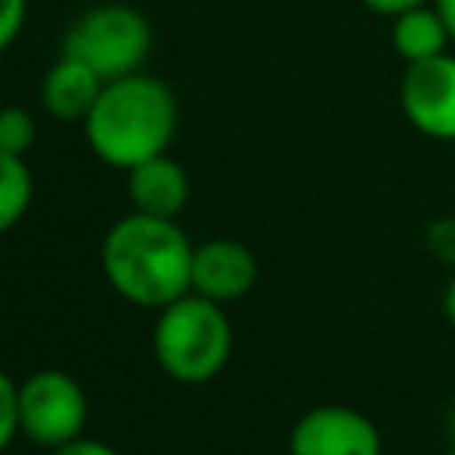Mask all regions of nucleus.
I'll return each mask as SVG.
<instances>
[{"label":"nucleus","instance_id":"nucleus-18","mask_svg":"<svg viewBox=\"0 0 455 455\" xmlns=\"http://www.w3.org/2000/svg\"><path fill=\"white\" fill-rule=\"evenodd\" d=\"M423 4H434V0H363V7L370 14H380V18H398L405 11H416Z\"/></svg>","mask_w":455,"mask_h":455},{"label":"nucleus","instance_id":"nucleus-11","mask_svg":"<svg viewBox=\"0 0 455 455\" xmlns=\"http://www.w3.org/2000/svg\"><path fill=\"white\" fill-rule=\"evenodd\" d=\"M391 50L398 53L402 64H419V60L441 57L455 46H451V36H448L441 11L434 4H423L416 11L391 18Z\"/></svg>","mask_w":455,"mask_h":455},{"label":"nucleus","instance_id":"nucleus-7","mask_svg":"<svg viewBox=\"0 0 455 455\" xmlns=\"http://www.w3.org/2000/svg\"><path fill=\"white\" fill-rule=\"evenodd\" d=\"M398 107L423 139L455 142V50L405 64L398 82Z\"/></svg>","mask_w":455,"mask_h":455},{"label":"nucleus","instance_id":"nucleus-2","mask_svg":"<svg viewBox=\"0 0 455 455\" xmlns=\"http://www.w3.org/2000/svg\"><path fill=\"white\" fill-rule=\"evenodd\" d=\"M89 149L117 171L167 153L178 132V100L156 75L135 71L103 85L92 114L82 121Z\"/></svg>","mask_w":455,"mask_h":455},{"label":"nucleus","instance_id":"nucleus-9","mask_svg":"<svg viewBox=\"0 0 455 455\" xmlns=\"http://www.w3.org/2000/svg\"><path fill=\"white\" fill-rule=\"evenodd\" d=\"M124 192H128L132 213L178 220V213L188 203L192 185H188V171L171 153H160L124 171Z\"/></svg>","mask_w":455,"mask_h":455},{"label":"nucleus","instance_id":"nucleus-13","mask_svg":"<svg viewBox=\"0 0 455 455\" xmlns=\"http://www.w3.org/2000/svg\"><path fill=\"white\" fill-rule=\"evenodd\" d=\"M32 146H36V117L18 103H4L0 107V153L28 156Z\"/></svg>","mask_w":455,"mask_h":455},{"label":"nucleus","instance_id":"nucleus-21","mask_svg":"<svg viewBox=\"0 0 455 455\" xmlns=\"http://www.w3.org/2000/svg\"><path fill=\"white\" fill-rule=\"evenodd\" d=\"M444 427H448V437H451V444H455V402L448 405V416H444Z\"/></svg>","mask_w":455,"mask_h":455},{"label":"nucleus","instance_id":"nucleus-22","mask_svg":"<svg viewBox=\"0 0 455 455\" xmlns=\"http://www.w3.org/2000/svg\"><path fill=\"white\" fill-rule=\"evenodd\" d=\"M441 455H455V444H448V448H444V451H441Z\"/></svg>","mask_w":455,"mask_h":455},{"label":"nucleus","instance_id":"nucleus-6","mask_svg":"<svg viewBox=\"0 0 455 455\" xmlns=\"http://www.w3.org/2000/svg\"><path fill=\"white\" fill-rule=\"evenodd\" d=\"M288 455H384V434L363 409L327 402L291 423Z\"/></svg>","mask_w":455,"mask_h":455},{"label":"nucleus","instance_id":"nucleus-8","mask_svg":"<svg viewBox=\"0 0 455 455\" xmlns=\"http://www.w3.org/2000/svg\"><path fill=\"white\" fill-rule=\"evenodd\" d=\"M256 252L238 238H206L192 252V291L210 302L231 306L245 299L256 288Z\"/></svg>","mask_w":455,"mask_h":455},{"label":"nucleus","instance_id":"nucleus-17","mask_svg":"<svg viewBox=\"0 0 455 455\" xmlns=\"http://www.w3.org/2000/svg\"><path fill=\"white\" fill-rule=\"evenodd\" d=\"M50 455H121L114 444H107V441H96V437H75V441H68V444H60V448H53Z\"/></svg>","mask_w":455,"mask_h":455},{"label":"nucleus","instance_id":"nucleus-4","mask_svg":"<svg viewBox=\"0 0 455 455\" xmlns=\"http://www.w3.org/2000/svg\"><path fill=\"white\" fill-rule=\"evenodd\" d=\"M153 46L149 18L121 0H103L85 7L60 39V57H71L96 71L103 82L142 71Z\"/></svg>","mask_w":455,"mask_h":455},{"label":"nucleus","instance_id":"nucleus-20","mask_svg":"<svg viewBox=\"0 0 455 455\" xmlns=\"http://www.w3.org/2000/svg\"><path fill=\"white\" fill-rule=\"evenodd\" d=\"M434 7L441 11V18L448 25V36H451V46H455V0H434Z\"/></svg>","mask_w":455,"mask_h":455},{"label":"nucleus","instance_id":"nucleus-3","mask_svg":"<svg viewBox=\"0 0 455 455\" xmlns=\"http://www.w3.org/2000/svg\"><path fill=\"white\" fill-rule=\"evenodd\" d=\"M235 348V331L220 302L196 291L156 309L153 323V359L178 384L213 380Z\"/></svg>","mask_w":455,"mask_h":455},{"label":"nucleus","instance_id":"nucleus-1","mask_svg":"<svg viewBox=\"0 0 455 455\" xmlns=\"http://www.w3.org/2000/svg\"><path fill=\"white\" fill-rule=\"evenodd\" d=\"M192 252L178 220L124 213L100 242V267L124 302L156 313L192 291Z\"/></svg>","mask_w":455,"mask_h":455},{"label":"nucleus","instance_id":"nucleus-16","mask_svg":"<svg viewBox=\"0 0 455 455\" xmlns=\"http://www.w3.org/2000/svg\"><path fill=\"white\" fill-rule=\"evenodd\" d=\"M28 18V0H0V53L21 36Z\"/></svg>","mask_w":455,"mask_h":455},{"label":"nucleus","instance_id":"nucleus-12","mask_svg":"<svg viewBox=\"0 0 455 455\" xmlns=\"http://www.w3.org/2000/svg\"><path fill=\"white\" fill-rule=\"evenodd\" d=\"M32 196H36V181L25 156L0 153V235L11 231L28 213Z\"/></svg>","mask_w":455,"mask_h":455},{"label":"nucleus","instance_id":"nucleus-10","mask_svg":"<svg viewBox=\"0 0 455 455\" xmlns=\"http://www.w3.org/2000/svg\"><path fill=\"white\" fill-rule=\"evenodd\" d=\"M103 85H107V82H103L96 71H89L85 64H78V60H71V57H57V60L46 68L43 82H39V107H43V114H50L53 121L82 124V121L92 114V107H96Z\"/></svg>","mask_w":455,"mask_h":455},{"label":"nucleus","instance_id":"nucleus-15","mask_svg":"<svg viewBox=\"0 0 455 455\" xmlns=\"http://www.w3.org/2000/svg\"><path fill=\"white\" fill-rule=\"evenodd\" d=\"M18 434H21V419H18V380L7 370H0V451H7Z\"/></svg>","mask_w":455,"mask_h":455},{"label":"nucleus","instance_id":"nucleus-5","mask_svg":"<svg viewBox=\"0 0 455 455\" xmlns=\"http://www.w3.org/2000/svg\"><path fill=\"white\" fill-rule=\"evenodd\" d=\"M18 419L21 437L53 451L85 434L89 395L68 370H36L25 380H18Z\"/></svg>","mask_w":455,"mask_h":455},{"label":"nucleus","instance_id":"nucleus-14","mask_svg":"<svg viewBox=\"0 0 455 455\" xmlns=\"http://www.w3.org/2000/svg\"><path fill=\"white\" fill-rule=\"evenodd\" d=\"M423 245H427V256L434 263L455 270V213L430 217L423 228Z\"/></svg>","mask_w":455,"mask_h":455},{"label":"nucleus","instance_id":"nucleus-19","mask_svg":"<svg viewBox=\"0 0 455 455\" xmlns=\"http://www.w3.org/2000/svg\"><path fill=\"white\" fill-rule=\"evenodd\" d=\"M441 313H444L448 327L455 331V270L448 274V284H444V291H441Z\"/></svg>","mask_w":455,"mask_h":455}]
</instances>
